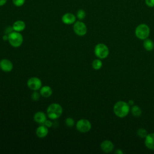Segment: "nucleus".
<instances>
[{"label":"nucleus","mask_w":154,"mask_h":154,"mask_svg":"<svg viewBox=\"0 0 154 154\" xmlns=\"http://www.w3.org/2000/svg\"><path fill=\"white\" fill-rule=\"evenodd\" d=\"M63 113L62 106L57 103H52L50 104L46 110L47 116L51 120H56L58 119Z\"/></svg>","instance_id":"2"},{"label":"nucleus","mask_w":154,"mask_h":154,"mask_svg":"<svg viewBox=\"0 0 154 154\" xmlns=\"http://www.w3.org/2000/svg\"><path fill=\"white\" fill-rule=\"evenodd\" d=\"M49 131L48 128L46 127L44 125H40L35 131V134L36 135L40 138H43L46 137L48 134Z\"/></svg>","instance_id":"13"},{"label":"nucleus","mask_w":154,"mask_h":154,"mask_svg":"<svg viewBox=\"0 0 154 154\" xmlns=\"http://www.w3.org/2000/svg\"><path fill=\"white\" fill-rule=\"evenodd\" d=\"M131 113L135 117H139L142 114L141 109L137 105H132L131 108Z\"/></svg>","instance_id":"18"},{"label":"nucleus","mask_w":154,"mask_h":154,"mask_svg":"<svg viewBox=\"0 0 154 154\" xmlns=\"http://www.w3.org/2000/svg\"><path fill=\"white\" fill-rule=\"evenodd\" d=\"M0 69L5 72H10L13 69V64L8 59H2L0 61Z\"/></svg>","instance_id":"9"},{"label":"nucleus","mask_w":154,"mask_h":154,"mask_svg":"<svg viewBox=\"0 0 154 154\" xmlns=\"http://www.w3.org/2000/svg\"><path fill=\"white\" fill-rule=\"evenodd\" d=\"M40 93L43 97H49L52 94V90L51 87L48 85H45L40 88Z\"/></svg>","instance_id":"16"},{"label":"nucleus","mask_w":154,"mask_h":154,"mask_svg":"<svg viewBox=\"0 0 154 154\" xmlns=\"http://www.w3.org/2000/svg\"><path fill=\"white\" fill-rule=\"evenodd\" d=\"M12 2L16 7H19L25 4V0H12Z\"/></svg>","instance_id":"24"},{"label":"nucleus","mask_w":154,"mask_h":154,"mask_svg":"<svg viewBox=\"0 0 154 154\" xmlns=\"http://www.w3.org/2000/svg\"><path fill=\"white\" fill-rule=\"evenodd\" d=\"M146 5L150 8L154 7V0H144Z\"/></svg>","instance_id":"25"},{"label":"nucleus","mask_w":154,"mask_h":154,"mask_svg":"<svg viewBox=\"0 0 154 154\" xmlns=\"http://www.w3.org/2000/svg\"><path fill=\"white\" fill-rule=\"evenodd\" d=\"M128 104L129 105V106L134 105V101L132 100H129L128 102Z\"/></svg>","instance_id":"31"},{"label":"nucleus","mask_w":154,"mask_h":154,"mask_svg":"<svg viewBox=\"0 0 154 154\" xmlns=\"http://www.w3.org/2000/svg\"><path fill=\"white\" fill-rule=\"evenodd\" d=\"M150 28L145 23L138 25L135 29V34L136 37L140 40H145L148 38L150 35Z\"/></svg>","instance_id":"3"},{"label":"nucleus","mask_w":154,"mask_h":154,"mask_svg":"<svg viewBox=\"0 0 154 154\" xmlns=\"http://www.w3.org/2000/svg\"><path fill=\"white\" fill-rule=\"evenodd\" d=\"M73 29L74 32L79 36H84L87 32V28L86 25L82 21H76L73 23Z\"/></svg>","instance_id":"7"},{"label":"nucleus","mask_w":154,"mask_h":154,"mask_svg":"<svg viewBox=\"0 0 154 154\" xmlns=\"http://www.w3.org/2000/svg\"><path fill=\"white\" fill-rule=\"evenodd\" d=\"M65 123L66 125L68 127H73L75 125V120L72 118V117H67L66 120H65Z\"/></svg>","instance_id":"23"},{"label":"nucleus","mask_w":154,"mask_h":154,"mask_svg":"<svg viewBox=\"0 0 154 154\" xmlns=\"http://www.w3.org/2000/svg\"><path fill=\"white\" fill-rule=\"evenodd\" d=\"M102 66V62L100 59H95L92 62V67L94 70H99Z\"/></svg>","instance_id":"19"},{"label":"nucleus","mask_w":154,"mask_h":154,"mask_svg":"<svg viewBox=\"0 0 154 154\" xmlns=\"http://www.w3.org/2000/svg\"><path fill=\"white\" fill-rule=\"evenodd\" d=\"M43 125H45L48 128H50L53 126V122L50 120H46Z\"/></svg>","instance_id":"26"},{"label":"nucleus","mask_w":154,"mask_h":154,"mask_svg":"<svg viewBox=\"0 0 154 154\" xmlns=\"http://www.w3.org/2000/svg\"><path fill=\"white\" fill-rule=\"evenodd\" d=\"M130 106L128 103L120 100L117 102L113 107V111L116 116L120 118L126 117L129 112Z\"/></svg>","instance_id":"1"},{"label":"nucleus","mask_w":154,"mask_h":154,"mask_svg":"<svg viewBox=\"0 0 154 154\" xmlns=\"http://www.w3.org/2000/svg\"><path fill=\"white\" fill-rule=\"evenodd\" d=\"M86 16V13L83 9H79L77 11L76 13V17L79 20H83Z\"/></svg>","instance_id":"20"},{"label":"nucleus","mask_w":154,"mask_h":154,"mask_svg":"<svg viewBox=\"0 0 154 154\" xmlns=\"http://www.w3.org/2000/svg\"><path fill=\"white\" fill-rule=\"evenodd\" d=\"M114 144L113 143L109 141V140H104L103 141H102L100 144V149L101 150L106 153H110L111 152H112L114 149Z\"/></svg>","instance_id":"11"},{"label":"nucleus","mask_w":154,"mask_h":154,"mask_svg":"<svg viewBox=\"0 0 154 154\" xmlns=\"http://www.w3.org/2000/svg\"><path fill=\"white\" fill-rule=\"evenodd\" d=\"M145 146L150 150H154V133L147 134L144 140Z\"/></svg>","instance_id":"14"},{"label":"nucleus","mask_w":154,"mask_h":154,"mask_svg":"<svg viewBox=\"0 0 154 154\" xmlns=\"http://www.w3.org/2000/svg\"><path fill=\"white\" fill-rule=\"evenodd\" d=\"M8 42L14 48H18L22 45L23 42V35L17 31H12L8 34Z\"/></svg>","instance_id":"4"},{"label":"nucleus","mask_w":154,"mask_h":154,"mask_svg":"<svg viewBox=\"0 0 154 154\" xmlns=\"http://www.w3.org/2000/svg\"><path fill=\"white\" fill-rule=\"evenodd\" d=\"M143 47L147 51H151L154 48V43L153 41L149 38H146L144 40Z\"/></svg>","instance_id":"17"},{"label":"nucleus","mask_w":154,"mask_h":154,"mask_svg":"<svg viewBox=\"0 0 154 154\" xmlns=\"http://www.w3.org/2000/svg\"><path fill=\"white\" fill-rule=\"evenodd\" d=\"M76 129L82 133H85L88 131L91 128V123L90 122L85 119H81L79 120L76 123Z\"/></svg>","instance_id":"6"},{"label":"nucleus","mask_w":154,"mask_h":154,"mask_svg":"<svg viewBox=\"0 0 154 154\" xmlns=\"http://www.w3.org/2000/svg\"><path fill=\"white\" fill-rule=\"evenodd\" d=\"M2 40H3L4 41H8V34H5L2 36Z\"/></svg>","instance_id":"28"},{"label":"nucleus","mask_w":154,"mask_h":154,"mask_svg":"<svg viewBox=\"0 0 154 154\" xmlns=\"http://www.w3.org/2000/svg\"><path fill=\"white\" fill-rule=\"evenodd\" d=\"M12 28L13 29V31L20 32L23 31L25 29L26 24L24 21L22 20H18L13 23Z\"/></svg>","instance_id":"15"},{"label":"nucleus","mask_w":154,"mask_h":154,"mask_svg":"<svg viewBox=\"0 0 154 154\" xmlns=\"http://www.w3.org/2000/svg\"><path fill=\"white\" fill-rule=\"evenodd\" d=\"M47 114L42 111H38L34 115V120L39 125H43L47 120Z\"/></svg>","instance_id":"12"},{"label":"nucleus","mask_w":154,"mask_h":154,"mask_svg":"<svg viewBox=\"0 0 154 154\" xmlns=\"http://www.w3.org/2000/svg\"><path fill=\"white\" fill-rule=\"evenodd\" d=\"M76 16L72 13H66L64 14L61 17L63 23L66 25L73 24L76 22Z\"/></svg>","instance_id":"10"},{"label":"nucleus","mask_w":154,"mask_h":154,"mask_svg":"<svg viewBox=\"0 0 154 154\" xmlns=\"http://www.w3.org/2000/svg\"><path fill=\"white\" fill-rule=\"evenodd\" d=\"M40 96L41 94L40 92H38L37 91H34L31 95V98L34 101H38L40 99Z\"/></svg>","instance_id":"22"},{"label":"nucleus","mask_w":154,"mask_h":154,"mask_svg":"<svg viewBox=\"0 0 154 154\" xmlns=\"http://www.w3.org/2000/svg\"><path fill=\"white\" fill-rule=\"evenodd\" d=\"M7 1V0H0V7L6 4Z\"/></svg>","instance_id":"29"},{"label":"nucleus","mask_w":154,"mask_h":154,"mask_svg":"<svg viewBox=\"0 0 154 154\" xmlns=\"http://www.w3.org/2000/svg\"><path fill=\"white\" fill-rule=\"evenodd\" d=\"M28 88L33 91H37L42 87V82L40 79L37 77H31L27 81Z\"/></svg>","instance_id":"8"},{"label":"nucleus","mask_w":154,"mask_h":154,"mask_svg":"<svg viewBox=\"0 0 154 154\" xmlns=\"http://www.w3.org/2000/svg\"><path fill=\"white\" fill-rule=\"evenodd\" d=\"M137 134L138 137H140V138H145L147 136V132L144 128H140V129H138V131L137 132Z\"/></svg>","instance_id":"21"},{"label":"nucleus","mask_w":154,"mask_h":154,"mask_svg":"<svg viewBox=\"0 0 154 154\" xmlns=\"http://www.w3.org/2000/svg\"><path fill=\"white\" fill-rule=\"evenodd\" d=\"M94 52L95 55L99 59H105L109 55V49L103 43L97 44L94 47Z\"/></svg>","instance_id":"5"},{"label":"nucleus","mask_w":154,"mask_h":154,"mask_svg":"<svg viewBox=\"0 0 154 154\" xmlns=\"http://www.w3.org/2000/svg\"><path fill=\"white\" fill-rule=\"evenodd\" d=\"M115 153H119V154H123V152L120 150V149H117L116 152H115Z\"/></svg>","instance_id":"30"},{"label":"nucleus","mask_w":154,"mask_h":154,"mask_svg":"<svg viewBox=\"0 0 154 154\" xmlns=\"http://www.w3.org/2000/svg\"><path fill=\"white\" fill-rule=\"evenodd\" d=\"M12 31H13V29L12 28V26H8L7 27V28L5 29V34H9L10 33H11Z\"/></svg>","instance_id":"27"}]
</instances>
